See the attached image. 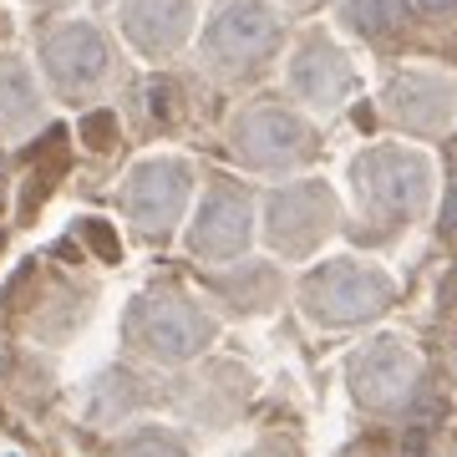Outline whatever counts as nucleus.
Segmentation results:
<instances>
[{"label":"nucleus","mask_w":457,"mask_h":457,"mask_svg":"<svg viewBox=\"0 0 457 457\" xmlns=\"http://www.w3.org/2000/svg\"><path fill=\"white\" fill-rule=\"evenodd\" d=\"M279 36L285 26L264 0H228L204 26V62L224 77H249L279 51Z\"/></svg>","instance_id":"f03ea898"},{"label":"nucleus","mask_w":457,"mask_h":457,"mask_svg":"<svg viewBox=\"0 0 457 457\" xmlns=\"http://www.w3.org/2000/svg\"><path fill=\"white\" fill-rule=\"evenodd\" d=\"M36 5H66V0H36Z\"/></svg>","instance_id":"aec40b11"},{"label":"nucleus","mask_w":457,"mask_h":457,"mask_svg":"<svg viewBox=\"0 0 457 457\" xmlns=\"http://www.w3.org/2000/svg\"><path fill=\"white\" fill-rule=\"evenodd\" d=\"M128 341L158 361H188L213 341V320L183 290H147L128 311Z\"/></svg>","instance_id":"f257e3e1"},{"label":"nucleus","mask_w":457,"mask_h":457,"mask_svg":"<svg viewBox=\"0 0 457 457\" xmlns=\"http://www.w3.org/2000/svg\"><path fill=\"white\" fill-rule=\"evenodd\" d=\"M122 457H183V447L173 437H163V432H143V437H132L122 447Z\"/></svg>","instance_id":"dca6fc26"},{"label":"nucleus","mask_w":457,"mask_h":457,"mask_svg":"<svg viewBox=\"0 0 457 457\" xmlns=\"http://www.w3.org/2000/svg\"><path fill=\"white\" fill-rule=\"evenodd\" d=\"M234 153H239L249 168L275 173V168H295V163L311 158L315 132H311L305 117L285 112L275 102H260V107L239 112V122H234Z\"/></svg>","instance_id":"20e7f679"},{"label":"nucleus","mask_w":457,"mask_h":457,"mask_svg":"<svg viewBox=\"0 0 457 457\" xmlns=\"http://www.w3.org/2000/svg\"><path fill=\"white\" fill-rule=\"evenodd\" d=\"M290 82H295V92H300V97H311L315 107H336V102L351 92V66H345V56L336 46L311 41V46L295 56Z\"/></svg>","instance_id":"9b49d317"},{"label":"nucleus","mask_w":457,"mask_h":457,"mask_svg":"<svg viewBox=\"0 0 457 457\" xmlns=\"http://www.w3.org/2000/svg\"><path fill=\"white\" fill-rule=\"evenodd\" d=\"M188 188H194V168L183 158H147L122 183V209H128L137 234L158 239V234H168L179 224L183 204H188Z\"/></svg>","instance_id":"39448f33"},{"label":"nucleus","mask_w":457,"mask_h":457,"mask_svg":"<svg viewBox=\"0 0 457 457\" xmlns=\"http://www.w3.org/2000/svg\"><path fill=\"white\" fill-rule=\"evenodd\" d=\"M330 228V194L320 183H295L270 194V245L279 254H305Z\"/></svg>","instance_id":"9d476101"},{"label":"nucleus","mask_w":457,"mask_h":457,"mask_svg":"<svg viewBox=\"0 0 457 457\" xmlns=\"http://www.w3.org/2000/svg\"><path fill=\"white\" fill-rule=\"evenodd\" d=\"M442 228H453V234H457V188L447 194V209H442Z\"/></svg>","instance_id":"f3484780"},{"label":"nucleus","mask_w":457,"mask_h":457,"mask_svg":"<svg viewBox=\"0 0 457 457\" xmlns=\"http://www.w3.org/2000/svg\"><path fill=\"white\" fill-rule=\"evenodd\" d=\"M249 457H285L279 447H260V453H249Z\"/></svg>","instance_id":"6ab92c4d"},{"label":"nucleus","mask_w":457,"mask_h":457,"mask_svg":"<svg viewBox=\"0 0 457 457\" xmlns=\"http://www.w3.org/2000/svg\"><path fill=\"white\" fill-rule=\"evenodd\" d=\"M249 245V194L228 179L204 183V204L188 228V249L198 260H234Z\"/></svg>","instance_id":"0eeeda50"},{"label":"nucleus","mask_w":457,"mask_h":457,"mask_svg":"<svg viewBox=\"0 0 457 457\" xmlns=\"http://www.w3.org/2000/svg\"><path fill=\"white\" fill-rule=\"evenodd\" d=\"M300 5H311V0H300Z\"/></svg>","instance_id":"412c9836"},{"label":"nucleus","mask_w":457,"mask_h":457,"mask_svg":"<svg viewBox=\"0 0 457 457\" xmlns=\"http://www.w3.org/2000/svg\"><path fill=\"white\" fill-rule=\"evenodd\" d=\"M411 376H417V366H411L407 351H402V345H392V341H381L371 356H361L356 392L366 396L371 407H392V402H402V396H407Z\"/></svg>","instance_id":"f8f14e48"},{"label":"nucleus","mask_w":457,"mask_h":457,"mask_svg":"<svg viewBox=\"0 0 457 457\" xmlns=\"http://www.w3.org/2000/svg\"><path fill=\"white\" fill-rule=\"evenodd\" d=\"M41 122V87L21 56H0V137H21Z\"/></svg>","instance_id":"ddd939ff"},{"label":"nucleus","mask_w":457,"mask_h":457,"mask_svg":"<svg viewBox=\"0 0 457 457\" xmlns=\"http://www.w3.org/2000/svg\"><path fill=\"white\" fill-rule=\"evenodd\" d=\"M345 21L366 36H386L402 21V0H351L345 5Z\"/></svg>","instance_id":"2eb2a0df"},{"label":"nucleus","mask_w":457,"mask_h":457,"mask_svg":"<svg viewBox=\"0 0 457 457\" xmlns=\"http://www.w3.org/2000/svg\"><path fill=\"white\" fill-rule=\"evenodd\" d=\"M305 305H311L315 320L326 326H351V320H366L386 305V279L376 270H361V264H326L305 279Z\"/></svg>","instance_id":"423d86ee"},{"label":"nucleus","mask_w":457,"mask_h":457,"mask_svg":"<svg viewBox=\"0 0 457 457\" xmlns=\"http://www.w3.org/2000/svg\"><path fill=\"white\" fill-rule=\"evenodd\" d=\"M361 194L371 198V209L392 213V219H411L427 198V168L411 158V153H371L366 163L356 168Z\"/></svg>","instance_id":"1a4fd4ad"},{"label":"nucleus","mask_w":457,"mask_h":457,"mask_svg":"<svg viewBox=\"0 0 457 457\" xmlns=\"http://www.w3.org/2000/svg\"><path fill=\"white\" fill-rule=\"evenodd\" d=\"M117 21L132 51H143L147 62H163L194 31V0H122Z\"/></svg>","instance_id":"6e6552de"},{"label":"nucleus","mask_w":457,"mask_h":457,"mask_svg":"<svg viewBox=\"0 0 457 457\" xmlns=\"http://www.w3.org/2000/svg\"><path fill=\"white\" fill-rule=\"evenodd\" d=\"M41 62H46V77L56 87V97H66V102H87L112 87V46L87 21L56 26L46 36V46H41Z\"/></svg>","instance_id":"7ed1b4c3"},{"label":"nucleus","mask_w":457,"mask_h":457,"mask_svg":"<svg viewBox=\"0 0 457 457\" xmlns=\"http://www.w3.org/2000/svg\"><path fill=\"white\" fill-rule=\"evenodd\" d=\"M392 107L402 112V122H411V128H442V112L453 107V87L432 82V77H422V71H411L407 82L392 87Z\"/></svg>","instance_id":"4468645a"},{"label":"nucleus","mask_w":457,"mask_h":457,"mask_svg":"<svg viewBox=\"0 0 457 457\" xmlns=\"http://www.w3.org/2000/svg\"><path fill=\"white\" fill-rule=\"evenodd\" d=\"M427 11H447V5H457V0H422Z\"/></svg>","instance_id":"a211bd4d"}]
</instances>
